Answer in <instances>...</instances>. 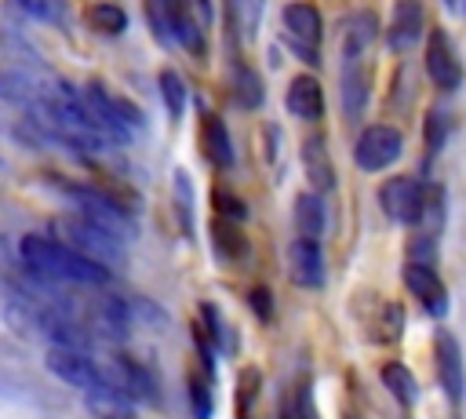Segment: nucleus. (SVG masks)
<instances>
[{"label": "nucleus", "mask_w": 466, "mask_h": 419, "mask_svg": "<svg viewBox=\"0 0 466 419\" xmlns=\"http://www.w3.org/2000/svg\"><path fill=\"white\" fill-rule=\"evenodd\" d=\"M18 259L25 262V270L36 277V281H47V284H73V288H106L113 270L91 262L87 255L66 248L62 240L55 237H44V233H25L18 240Z\"/></svg>", "instance_id": "nucleus-1"}, {"label": "nucleus", "mask_w": 466, "mask_h": 419, "mask_svg": "<svg viewBox=\"0 0 466 419\" xmlns=\"http://www.w3.org/2000/svg\"><path fill=\"white\" fill-rule=\"evenodd\" d=\"M47 368H51L55 379H62V383L84 390L87 397H102V393H116V397H124V393L116 390V383H113L109 368L98 364L95 357H87L84 350L51 346V350H47Z\"/></svg>", "instance_id": "nucleus-2"}, {"label": "nucleus", "mask_w": 466, "mask_h": 419, "mask_svg": "<svg viewBox=\"0 0 466 419\" xmlns=\"http://www.w3.org/2000/svg\"><path fill=\"white\" fill-rule=\"evenodd\" d=\"M160 7H164L167 40L200 58V55L208 51L211 4H208V0H160Z\"/></svg>", "instance_id": "nucleus-3"}, {"label": "nucleus", "mask_w": 466, "mask_h": 419, "mask_svg": "<svg viewBox=\"0 0 466 419\" xmlns=\"http://www.w3.org/2000/svg\"><path fill=\"white\" fill-rule=\"evenodd\" d=\"M58 186H62L66 197L76 204V215H80V219L102 226L106 233H113V237H120V240H124L127 233H135L127 208H124L120 200H113V193L95 189V186H80V182H58Z\"/></svg>", "instance_id": "nucleus-4"}, {"label": "nucleus", "mask_w": 466, "mask_h": 419, "mask_svg": "<svg viewBox=\"0 0 466 419\" xmlns=\"http://www.w3.org/2000/svg\"><path fill=\"white\" fill-rule=\"evenodd\" d=\"M58 233L66 237V248L87 255L91 262H98V266H106V270H113V266L124 262V240L113 237V233H106L102 226L80 219V215L62 219V222H58Z\"/></svg>", "instance_id": "nucleus-5"}, {"label": "nucleus", "mask_w": 466, "mask_h": 419, "mask_svg": "<svg viewBox=\"0 0 466 419\" xmlns=\"http://www.w3.org/2000/svg\"><path fill=\"white\" fill-rule=\"evenodd\" d=\"M280 29H284L288 47H291L306 66H317V62H320L324 22H320V11H317L313 4H306V0L284 4V11H280Z\"/></svg>", "instance_id": "nucleus-6"}, {"label": "nucleus", "mask_w": 466, "mask_h": 419, "mask_svg": "<svg viewBox=\"0 0 466 419\" xmlns=\"http://www.w3.org/2000/svg\"><path fill=\"white\" fill-rule=\"evenodd\" d=\"M379 208L397 226H419L426 211V186L411 175H390L379 186Z\"/></svg>", "instance_id": "nucleus-7"}, {"label": "nucleus", "mask_w": 466, "mask_h": 419, "mask_svg": "<svg viewBox=\"0 0 466 419\" xmlns=\"http://www.w3.org/2000/svg\"><path fill=\"white\" fill-rule=\"evenodd\" d=\"M400 149H404V138H400V131L393 124H371L353 142V164L360 171L375 175V171H386L390 164H397Z\"/></svg>", "instance_id": "nucleus-8"}, {"label": "nucleus", "mask_w": 466, "mask_h": 419, "mask_svg": "<svg viewBox=\"0 0 466 419\" xmlns=\"http://www.w3.org/2000/svg\"><path fill=\"white\" fill-rule=\"evenodd\" d=\"M422 69H426V77H430V84L437 91H455L462 84V62H459V51H455V44H451V36L444 29H430L426 33Z\"/></svg>", "instance_id": "nucleus-9"}, {"label": "nucleus", "mask_w": 466, "mask_h": 419, "mask_svg": "<svg viewBox=\"0 0 466 419\" xmlns=\"http://www.w3.org/2000/svg\"><path fill=\"white\" fill-rule=\"evenodd\" d=\"M433 368H437V379L444 386V397L459 408L466 397V361H462L455 335L444 328H437V335H433Z\"/></svg>", "instance_id": "nucleus-10"}, {"label": "nucleus", "mask_w": 466, "mask_h": 419, "mask_svg": "<svg viewBox=\"0 0 466 419\" xmlns=\"http://www.w3.org/2000/svg\"><path fill=\"white\" fill-rule=\"evenodd\" d=\"M400 281H404V288L411 291V299L430 317H444L448 313V288H444V281H441V273L433 266H426V262H404Z\"/></svg>", "instance_id": "nucleus-11"}, {"label": "nucleus", "mask_w": 466, "mask_h": 419, "mask_svg": "<svg viewBox=\"0 0 466 419\" xmlns=\"http://www.w3.org/2000/svg\"><path fill=\"white\" fill-rule=\"evenodd\" d=\"M371 98V66L360 62H342V77H339V106H342V120L357 124L368 109Z\"/></svg>", "instance_id": "nucleus-12"}, {"label": "nucleus", "mask_w": 466, "mask_h": 419, "mask_svg": "<svg viewBox=\"0 0 466 419\" xmlns=\"http://www.w3.org/2000/svg\"><path fill=\"white\" fill-rule=\"evenodd\" d=\"M426 33V7L422 0H397L393 4V15H390V26H386V44L390 51L404 55L408 47H415Z\"/></svg>", "instance_id": "nucleus-13"}, {"label": "nucleus", "mask_w": 466, "mask_h": 419, "mask_svg": "<svg viewBox=\"0 0 466 419\" xmlns=\"http://www.w3.org/2000/svg\"><path fill=\"white\" fill-rule=\"evenodd\" d=\"M299 164H302V175H306V182H309L313 193L324 197V193L335 189L339 175H335V164H331V149H328V142H324L320 135H306V138H302V146H299Z\"/></svg>", "instance_id": "nucleus-14"}, {"label": "nucleus", "mask_w": 466, "mask_h": 419, "mask_svg": "<svg viewBox=\"0 0 466 419\" xmlns=\"http://www.w3.org/2000/svg\"><path fill=\"white\" fill-rule=\"evenodd\" d=\"M288 273L299 288L313 291V288H324V248L320 240H306V237H295L288 244Z\"/></svg>", "instance_id": "nucleus-15"}, {"label": "nucleus", "mask_w": 466, "mask_h": 419, "mask_svg": "<svg viewBox=\"0 0 466 419\" xmlns=\"http://www.w3.org/2000/svg\"><path fill=\"white\" fill-rule=\"evenodd\" d=\"M284 109L299 120H320L324 117V87L313 73H295L284 87Z\"/></svg>", "instance_id": "nucleus-16"}, {"label": "nucleus", "mask_w": 466, "mask_h": 419, "mask_svg": "<svg viewBox=\"0 0 466 419\" xmlns=\"http://www.w3.org/2000/svg\"><path fill=\"white\" fill-rule=\"evenodd\" d=\"M379 40V18L371 11H353L342 22V62H360Z\"/></svg>", "instance_id": "nucleus-17"}, {"label": "nucleus", "mask_w": 466, "mask_h": 419, "mask_svg": "<svg viewBox=\"0 0 466 419\" xmlns=\"http://www.w3.org/2000/svg\"><path fill=\"white\" fill-rule=\"evenodd\" d=\"M200 149L215 168H233L237 164L233 135H229V128H226V120L218 113H204L200 117Z\"/></svg>", "instance_id": "nucleus-18"}, {"label": "nucleus", "mask_w": 466, "mask_h": 419, "mask_svg": "<svg viewBox=\"0 0 466 419\" xmlns=\"http://www.w3.org/2000/svg\"><path fill=\"white\" fill-rule=\"evenodd\" d=\"M295 226H299V237L306 240H320L324 230H328V204L320 193L306 189L295 197Z\"/></svg>", "instance_id": "nucleus-19"}, {"label": "nucleus", "mask_w": 466, "mask_h": 419, "mask_svg": "<svg viewBox=\"0 0 466 419\" xmlns=\"http://www.w3.org/2000/svg\"><path fill=\"white\" fill-rule=\"evenodd\" d=\"M211 244H215V251H218L222 262H244L248 259V237H244L240 222H233V219H218L215 215V222H211Z\"/></svg>", "instance_id": "nucleus-20"}, {"label": "nucleus", "mask_w": 466, "mask_h": 419, "mask_svg": "<svg viewBox=\"0 0 466 419\" xmlns=\"http://www.w3.org/2000/svg\"><path fill=\"white\" fill-rule=\"evenodd\" d=\"M379 379H382V386L390 390V397H397V404H415V401H419V383H415V375L408 372V364L386 361V364L379 368Z\"/></svg>", "instance_id": "nucleus-21"}, {"label": "nucleus", "mask_w": 466, "mask_h": 419, "mask_svg": "<svg viewBox=\"0 0 466 419\" xmlns=\"http://www.w3.org/2000/svg\"><path fill=\"white\" fill-rule=\"evenodd\" d=\"M400 332H404V310H400L397 302H382V306H375V313H371V328H368L371 342H397Z\"/></svg>", "instance_id": "nucleus-22"}, {"label": "nucleus", "mask_w": 466, "mask_h": 419, "mask_svg": "<svg viewBox=\"0 0 466 419\" xmlns=\"http://www.w3.org/2000/svg\"><path fill=\"white\" fill-rule=\"evenodd\" d=\"M233 98L240 109H258L262 98H266V87H262V77L251 69V66H237L233 69Z\"/></svg>", "instance_id": "nucleus-23"}, {"label": "nucleus", "mask_w": 466, "mask_h": 419, "mask_svg": "<svg viewBox=\"0 0 466 419\" xmlns=\"http://www.w3.org/2000/svg\"><path fill=\"white\" fill-rule=\"evenodd\" d=\"M200 321H204V332H200V335H204L208 346H218V350H226V353L237 350V332L226 328V321H222V313H218L215 302H200Z\"/></svg>", "instance_id": "nucleus-24"}, {"label": "nucleus", "mask_w": 466, "mask_h": 419, "mask_svg": "<svg viewBox=\"0 0 466 419\" xmlns=\"http://www.w3.org/2000/svg\"><path fill=\"white\" fill-rule=\"evenodd\" d=\"M157 87H160V98H164L167 113L178 120V117H182V109H186V102H189L186 80H182L175 69H160V77H157Z\"/></svg>", "instance_id": "nucleus-25"}, {"label": "nucleus", "mask_w": 466, "mask_h": 419, "mask_svg": "<svg viewBox=\"0 0 466 419\" xmlns=\"http://www.w3.org/2000/svg\"><path fill=\"white\" fill-rule=\"evenodd\" d=\"M448 131H451V117L444 106H433L426 113V124H422V142H426V153H441L444 142H448Z\"/></svg>", "instance_id": "nucleus-26"}, {"label": "nucleus", "mask_w": 466, "mask_h": 419, "mask_svg": "<svg viewBox=\"0 0 466 419\" xmlns=\"http://www.w3.org/2000/svg\"><path fill=\"white\" fill-rule=\"evenodd\" d=\"M87 22H91L98 33H106V36H116V33L127 29V15H124L116 4H95V7L87 11Z\"/></svg>", "instance_id": "nucleus-27"}, {"label": "nucleus", "mask_w": 466, "mask_h": 419, "mask_svg": "<svg viewBox=\"0 0 466 419\" xmlns=\"http://www.w3.org/2000/svg\"><path fill=\"white\" fill-rule=\"evenodd\" d=\"M87 408L95 419H138L131 412V401L127 397H116V393H102V397H87Z\"/></svg>", "instance_id": "nucleus-28"}, {"label": "nucleus", "mask_w": 466, "mask_h": 419, "mask_svg": "<svg viewBox=\"0 0 466 419\" xmlns=\"http://www.w3.org/2000/svg\"><path fill=\"white\" fill-rule=\"evenodd\" d=\"M284 401H288L291 419H320V415H317V404H313V386H309V379H302Z\"/></svg>", "instance_id": "nucleus-29"}, {"label": "nucleus", "mask_w": 466, "mask_h": 419, "mask_svg": "<svg viewBox=\"0 0 466 419\" xmlns=\"http://www.w3.org/2000/svg\"><path fill=\"white\" fill-rule=\"evenodd\" d=\"M189 408L193 419H211V383L204 375H189Z\"/></svg>", "instance_id": "nucleus-30"}, {"label": "nucleus", "mask_w": 466, "mask_h": 419, "mask_svg": "<svg viewBox=\"0 0 466 419\" xmlns=\"http://www.w3.org/2000/svg\"><path fill=\"white\" fill-rule=\"evenodd\" d=\"M15 11H22L25 18H36V22H55L62 15L58 0H11Z\"/></svg>", "instance_id": "nucleus-31"}, {"label": "nucleus", "mask_w": 466, "mask_h": 419, "mask_svg": "<svg viewBox=\"0 0 466 419\" xmlns=\"http://www.w3.org/2000/svg\"><path fill=\"white\" fill-rule=\"evenodd\" d=\"M175 200L182 211V230L189 233V219H193V182L186 171H175Z\"/></svg>", "instance_id": "nucleus-32"}, {"label": "nucleus", "mask_w": 466, "mask_h": 419, "mask_svg": "<svg viewBox=\"0 0 466 419\" xmlns=\"http://www.w3.org/2000/svg\"><path fill=\"white\" fill-rule=\"evenodd\" d=\"M215 211H218V219H233V222H244V215H248L244 200L233 197L229 189H215Z\"/></svg>", "instance_id": "nucleus-33"}, {"label": "nucleus", "mask_w": 466, "mask_h": 419, "mask_svg": "<svg viewBox=\"0 0 466 419\" xmlns=\"http://www.w3.org/2000/svg\"><path fill=\"white\" fill-rule=\"evenodd\" d=\"M248 306H251V313L258 317V321H273V291L266 288V284H255L251 291H248Z\"/></svg>", "instance_id": "nucleus-34"}, {"label": "nucleus", "mask_w": 466, "mask_h": 419, "mask_svg": "<svg viewBox=\"0 0 466 419\" xmlns=\"http://www.w3.org/2000/svg\"><path fill=\"white\" fill-rule=\"evenodd\" d=\"M444 4H448L451 11H462V7H466V0H444Z\"/></svg>", "instance_id": "nucleus-35"}]
</instances>
